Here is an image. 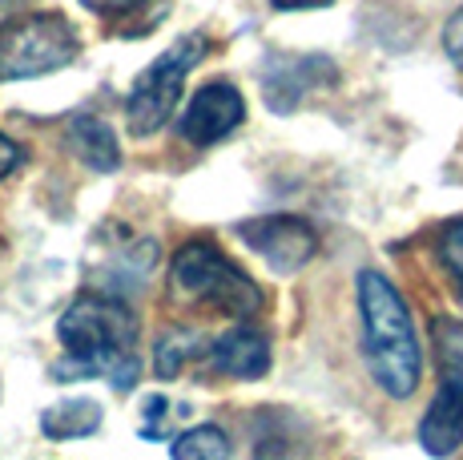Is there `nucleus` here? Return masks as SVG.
Instances as JSON below:
<instances>
[{
    "label": "nucleus",
    "instance_id": "nucleus-22",
    "mask_svg": "<svg viewBox=\"0 0 463 460\" xmlns=\"http://www.w3.org/2000/svg\"><path fill=\"white\" fill-rule=\"evenodd\" d=\"M13 8H21V0H0V29L8 24V13H13Z\"/></svg>",
    "mask_w": 463,
    "mask_h": 460
},
{
    "label": "nucleus",
    "instance_id": "nucleus-2",
    "mask_svg": "<svg viewBox=\"0 0 463 460\" xmlns=\"http://www.w3.org/2000/svg\"><path fill=\"white\" fill-rule=\"evenodd\" d=\"M359 307H363V340H367L371 376L391 400H407L420 388V340L403 295L375 271L359 275Z\"/></svg>",
    "mask_w": 463,
    "mask_h": 460
},
{
    "label": "nucleus",
    "instance_id": "nucleus-10",
    "mask_svg": "<svg viewBox=\"0 0 463 460\" xmlns=\"http://www.w3.org/2000/svg\"><path fill=\"white\" fill-rule=\"evenodd\" d=\"M423 453L431 456H451L463 445V392L451 384H439V396L431 400L423 424H420Z\"/></svg>",
    "mask_w": 463,
    "mask_h": 460
},
{
    "label": "nucleus",
    "instance_id": "nucleus-17",
    "mask_svg": "<svg viewBox=\"0 0 463 460\" xmlns=\"http://www.w3.org/2000/svg\"><path fill=\"white\" fill-rule=\"evenodd\" d=\"M169 416H174V404H169L165 396H149L146 408H141V436L169 440Z\"/></svg>",
    "mask_w": 463,
    "mask_h": 460
},
{
    "label": "nucleus",
    "instance_id": "nucleus-19",
    "mask_svg": "<svg viewBox=\"0 0 463 460\" xmlns=\"http://www.w3.org/2000/svg\"><path fill=\"white\" fill-rule=\"evenodd\" d=\"M21 162H24L21 146H16L13 138H5V134H0V178H8V174H13Z\"/></svg>",
    "mask_w": 463,
    "mask_h": 460
},
{
    "label": "nucleus",
    "instance_id": "nucleus-1",
    "mask_svg": "<svg viewBox=\"0 0 463 460\" xmlns=\"http://www.w3.org/2000/svg\"><path fill=\"white\" fill-rule=\"evenodd\" d=\"M57 340L65 359L52 364V379H93L105 376L118 392H129L141 379L137 356V315L109 295H85L61 315Z\"/></svg>",
    "mask_w": 463,
    "mask_h": 460
},
{
    "label": "nucleus",
    "instance_id": "nucleus-9",
    "mask_svg": "<svg viewBox=\"0 0 463 460\" xmlns=\"http://www.w3.org/2000/svg\"><path fill=\"white\" fill-rule=\"evenodd\" d=\"M206 359L213 371H222L230 379H262L270 371V340L246 323L230 327L226 335H218L206 348Z\"/></svg>",
    "mask_w": 463,
    "mask_h": 460
},
{
    "label": "nucleus",
    "instance_id": "nucleus-16",
    "mask_svg": "<svg viewBox=\"0 0 463 460\" xmlns=\"http://www.w3.org/2000/svg\"><path fill=\"white\" fill-rule=\"evenodd\" d=\"M435 254H439V267L448 271L456 295L463 299V218H456V223H448L439 230V246H435Z\"/></svg>",
    "mask_w": 463,
    "mask_h": 460
},
{
    "label": "nucleus",
    "instance_id": "nucleus-3",
    "mask_svg": "<svg viewBox=\"0 0 463 460\" xmlns=\"http://www.w3.org/2000/svg\"><path fill=\"white\" fill-rule=\"evenodd\" d=\"M169 283H174L177 299L213 307L218 315H234V320H246V315H254L262 307L258 283L210 243L182 246L174 254V263H169Z\"/></svg>",
    "mask_w": 463,
    "mask_h": 460
},
{
    "label": "nucleus",
    "instance_id": "nucleus-15",
    "mask_svg": "<svg viewBox=\"0 0 463 460\" xmlns=\"http://www.w3.org/2000/svg\"><path fill=\"white\" fill-rule=\"evenodd\" d=\"M169 453H174L177 460H226L230 440H226V432L213 428V424H198V428L182 432Z\"/></svg>",
    "mask_w": 463,
    "mask_h": 460
},
{
    "label": "nucleus",
    "instance_id": "nucleus-6",
    "mask_svg": "<svg viewBox=\"0 0 463 460\" xmlns=\"http://www.w3.org/2000/svg\"><path fill=\"white\" fill-rule=\"evenodd\" d=\"M238 235H242V243L250 246L254 254H262L266 267L279 271V275H295L318 251V235L310 230V223H302L295 215L250 218V223H238Z\"/></svg>",
    "mask_w": 463,
    "mask_h": 460
},
{
    "label": "nucleus",
    "instance_id": "nucleus-12",
    "mask_svg": "<svg viewBox=\"0 0 463 460\" xmlns=\"http://www.w3.org/2000/svg\"><path fill=\"white\" fill-rule=\"evenodd\" d=\"M101 428V404L97 400H61L41 416V432L49 440H81Z\"/></svg>",
    "mask_w": 463,
    "mask_h": 460
},
{
    "label": "nucleus",
    "instance_id": "nucleus-7",
    "mask_svg": "<svg viewBox=\"0 0 463 460\" xmlns=\"http://www.w3.org/2000/svg\"><path fill=\"white\" fill-rule=\"evenodd\" d=\"M246 121V97L230 81H210L206 90L190 97V105L177 118V134L190 146H213V141L230 138Z\"/></svg>",
    "mask_w": 463,
    "mask_h": 460
},
{
    "label": "nucleus",
    "instance_id": "nucleus-20",
    "mask_svg": "<svg viewBox=\"0 0 463 460\" xmlns=\"http://www.w3.org/2000/svg\"><path fill=\"white\" fill-rule=\"evenodd\" d=\"M89 13H101V16H118V13H129V8L146 5V0H81Z\"/></svg>",
    "mask_w": 463,
    "mask_h": 460
},
{
    "label": "nucleus",
    "instance_id": "nucleus-18",
    "mask_svg": "<svg viewBox=\"0 0 463 460\" xmlns=\"http://www.w3.org/2000/svg\"><path fill=\"white\" fill-rule=\"evenodd\" d=\"M443 49H448L451 65H456L459 73H463V8L448 21V33H443Z\"/></svg>",
    "mask_w": 463,
    "mask_h": 460
},
{
    "label": "nucleus",
    "instance_id": "nucleus-13",
    "mask_svg": "<svg viewBox=\"0 0 463 460\" xmlns=\"http://www.w3.org/2000/svg\"><path fill=\"white\" fill-rule=\"evenodd\" d=\"M198 351H202V335L185 331V327H174V331H165L162 340L154 343V371L162 379H177V371L190 364Z\"/></svg>",
    "mask_w": 463,
    "mask_h": 460
},
{
    "label": "nucleus",
    "instance_id": "nucleus-14",
    "mask_svg": "<svg viewBox=\"0 0 463 460\" xmlns=\"http://www.w3.org/2000/svg\"><path fill=\"white\" fill-rule=\"evenodd\" d=\"M435 359H439V379L463 392V323L439 320L435 323Z\"/></svg>",
    "mask_w": 463,
    "mask_h": 460
},
{
    "label": "nucleus",
    "instance_id": "nucleus-8",
    "mask_svg": "<svg viewBox=\"0 0 463 460\" xmlns=\"http://www.w3.org/2000/svg\"><path fill=\"white\" fill-rule=\"evenodd\" d=\"M318 77L335 81L338 69L326 57H274L266 65V105L274 113H290L298 105V97H307L318 85Z\"/></svg>",
    "mask_w": 463,
    "mask_h": 460
},
{
    "label": "nucleus",
    "instance_id": "nucleus-21",
    "mask_svg": "<svg viewBox=\"0 0 463 460\" xmlns=\"http://www.w3.org/2000/svg\"><path fill=\"white\" fill-rule=\"evenodd\" d=\"M274 8H326V5H335V0H270Z\"/></svg>",
    "mask_w": 463,
    "mask_h": 460
},
{
    "label": "nucleus",
    "instance_id": "nucleus-11",
    "mask_svg": "<svg viewBox=\"0 0 463 460\" xmlns=\"http://www.w3.org/2000/svg\"><path fill=\"white\" fill-rule=\"evenodd\" d=\"M65 138H69V146L77 149V158H81L85 166H93L97 174H109V170L121 166L118 134H113L101 118H93V113H77V118H69Z\"/></svg>",
    "mask_w": 463,
    "mask_h": 460
},
{
    "label": "nucleus",
    "instance_id": "nucleus-4",
    "mask_svg": "<svg viewBox=\"0 0 463 460\" xmlns=\"http://www.w3.org/2000/svg\"><path fill=\"white\" fill-rule=\"evenodd\" d=\"M206 49H210V41L202 37V33H190V37H182L177 45H169L162 57L137 77V85H133V93L126 101V118H129L133 134L149 138L174 118L177 101H182L185 77H190V69L206 57Z\"/></svg>",
    "mask_w": 463,
    "mask_h": 460
},
{
    "label": "nucleus",
    "instance_id": "nucleus-5",
    "mask_svg": "<svg viewBox=\"0 0 463 460\" xmlns=\"http://www.w3.org/2000/svg\"><path fill=\"white\" fill-rule=\"evenodd\" d=\"M73 24L65 16H29L0 29V81H21V77H44L52 69H65L77 57Z\"/></svg>",
    "mask_w": 463,
    "mask_h": 460
}]
</instances>
